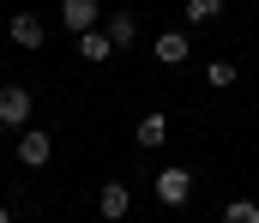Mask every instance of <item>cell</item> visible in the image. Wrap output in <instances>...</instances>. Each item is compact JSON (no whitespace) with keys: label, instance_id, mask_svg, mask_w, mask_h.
I'll return each instance as SVG.
<instances>
[{"label":"cell","instance_id":"obj_1","mask_svg":"<svg viewBox=\"0 0 259 223\" xmlns=\"http://www.w3.org/2000/svg\"><path fill=\"white\" fill-rule=\"evenodd\" d=\"M151 193H157V205H187L193 199V169H181V163H169V169H157V181H151Z\"/></svg>","mask_w":259,"mask_h":223},{"label":"cell","instance_id":"obj_2","mask_svg":"<svg viewBox=\"0 0 259 223\" xmlns=\"http://www.w3.org/2000/svg\"><path fill=\"white\" fill-rule=\"evenodd\" d=\"M30 109H36V97H30L24 84H0V127L24 133V127H30Z\"/></svg>","mask_w":259,"mask_h":223},{"label":"cell","instance_id":"obj_3","mask_svg":"<svg viewBox=\"0 0 259 223\" xmlns=\"http://www.w3.org/2000/svg\"><path fill=\"white\" fill-rule=\"evenodd\" d=\"M127 205H133L127 181H103V187H97V217H103V223H121V217H127Z\"/></svg>","mask_w":259,"mask_h":223},{"label":"cell","instance_id":"obj_4","mask_svg":"<svg viewBox=\"0 0 259 223\" xmlns=\"http://www.w3.org/2000/svg\"><path fill=\"white\" fill-rule=\"evenodd\" d=\"M97 18H103V6H97V0H61V24L72 30V36L97 30Z\"/></svg>","mask_w":259,"mask_h":223},{"label":"cell","instance_id":"obj_5","mask_svg":"<svg viewBox=\"0 0 259 223\" xmlns=\"http://www.w3.org/2000/svg\"><path fill=\"white\" fill-rule=\"evenodd\" d=\"M49 157H55V145H49L42 127H24V133H18V163H24V169H42Z\"/></svg>","mask_w":259,"mask_h":223},{"label":"cell","instance_id":"obj_6","mask_svg":"<svg viewBox=\"0 0 259 223\" xmlns=\"http://www.w3.org/2000/svg\"><path fill=\"white\" fill-rule=\"evenodd\" d=\"M151 55H157L163 67H181V61L193 55V36H187V30H163V36L151 42Z\"/></svg>","mask_w":259,"mask_h":223},{"label":"cell","instance_id":"obj_7","mask_svg":"<svg viewBox=\"0 0 259 223\" xmlns=\"http://www.w3.org/2000/svg\"><path fill=\"white\" fill-rule=\"evenodd\" d=\"M6 36H12L18 49H42V36H49V30H42V18H36V12H18V18L6 24Z\"/></svg>","mask_w":259,"mask_h":223},{"label":"cell","instance_id":"obj_8","mask_svg":"<svg viewBox=\"0 0 259 223\" xmlns=\"http://www.w3.org/2000/svg\"><path fill=\"white\" fill-rule=\"evenodd\" d=\"M115 55V42H109V30H84L78 36V61H91V67H103Z\"/></svg>","mask_w":259,"mask_h":223},{"label":"cell","instance_id":"obj_9","mask_svg":"<svg viewBox=\"0 0 259 223\" xmlns=\"http://www.w3.org/2000/svg\"><path fill=\"white\" fill-rule=\"evenodd\" d=\"M163 139H169V115H163V109H151V115H139V145H145V151H157Z\"/></svg>","mask_w":259,"mask_h":223},{"label":"cell","instance_id":"obj_10","mask_svg":"<svg viewBox=\"0 0 259 223\" xmlns=\"http://www.w3.org/2000/svg\"><path fill=\"white\" fill-rule=\"evenodd\" d=\"M103 30H109V42H115V49H133V42H139V18H133V12H109V24H103Z\"/></svg>","mask_w":259,"mask_h":223},{"label":"cell","instance_id":"obj_11","mask_svg":"<svg viewBox=\"0 0 259 223\" xmlns=\"http://www.w3.org/2000/svg\"><path fill=\"white\" fill-rule=\"evenodd\" d=\"M223 223H259V199H229L223 205Z\"/></svg>","mask_w":259,"mask_h":223},{"label":"cell","instance_id":"obj_12","mask_svg":"<svg viewBox=\"0 0 259 223\" xmlns=\"http://www.w3.org/2000/svg\"><path fill=\"white\" fill-rule=\"evenodd\" d=\"M223 18V0H187V24H211Z\"/></svg>","mask_w":259,"mask_h":223},{"label":"cell","instance_id":"obj_13","mask_svg":"<svg viewBox=\"0 0 259 223\" xmlns=\"http://www.w3.org/2000/svg\"><path fill=\"white\" fill-rule=\"evenodd\" d=\"M205 84H211V91H229V84H235V61H211V67H205Z\"/></svg>","mask_w":259,"mask_h":223},{"label":"cell","instance_id":"obj_14","mask_svg":"<svg viewBox=\"0 0 259 223\" xmlns=\"http://www.w3.org/2000/svg\"><path fill=\"white\" fill-rule=\"evenodd\" d=\"M0 223H12V211H6V205H0Z\"/></svg>","mask_w":259,"mask_h":223}]
</instances>
